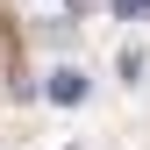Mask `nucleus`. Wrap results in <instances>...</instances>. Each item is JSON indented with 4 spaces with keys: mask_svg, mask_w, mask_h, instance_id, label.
Here are the masks:
<instances>
[{
    "mask_svg": "<svg viewBox=\"0 0 150 150\" xmlns=\"http://www.w3.org/2000/svg\"><path fill=\"white\" fill-rule=\"evenodd\" d=\"M50 100H64V107H71V100H86V71H71V64H64V71H50Z\"/></svg>",
    "mask_w": 150,
    "mask_h": 150,
    "instance_id": "1",
    "label": "nucleus"
},
{
    "mask_svg": "<svg viewBox=\"0 0 150 150\" xmlns=\"http://www.w3.org/2000/svg\"><path fill=\"white\" fill-rule=\"evenodd\" d=\"M115 7L129 14V22H150V0H115Z\"/></svg>",
    "mask_w": 150,
    "mask_h": 150,
    "instance_id": "2",
    "label": "nucleus"
}]
</instances>
